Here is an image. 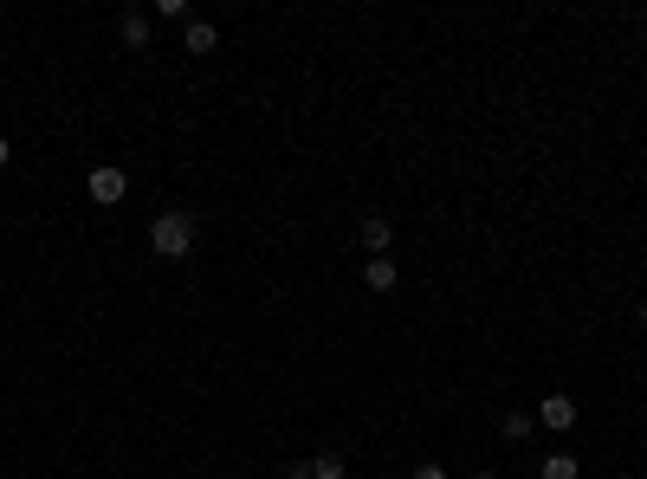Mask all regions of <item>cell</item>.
<instances>
[{
    "mask_svg": "<svg viewBox=\"0 0 647 479\" xmlns=\"http://www.w3.org/2000/svg\"><path fill=\"white\" fill-rule=\"evenodd\" d=\"M149 246H156V259H188L195 253V214L188 208H162L156 221H149Z\"/></svg>",
    "mask_w": 647,
    "mask_h": 479,
    "instance_id": "obj_1",
    "label": "cell"
},
{
    "mask_svg": "<svg viewBox=\"0 0 647 479\" xmlns=\"http://www.w3.org/2000/svg\"><path fill=\"white\" fill-rule=\"evenodd\" d=\"M85 188H91V201H98V208H117V201L130 195V175H123L117 162H98V169H91V182H85Z\"/></svg>",
    "mask_w": 647,
    "mask_h": 479,
    "instance_id": "obj_2",
    "label": "cell"
},
{
    "mask_svg": "<svg viewBox=\"0 0 647 479\" xmlns=\"http://www.w3.org/2000/svg\"><path fill=\"white\" fill-rule=\"evenodd\" d=\"M538 421H544L550 434H576V421H583V408H576L570 395L557 389V395H544V402H538Z\"/></svg>",
    "mask_w": 647,
    "mask_h": 479,
    "instance_id": "obj_3",
    "label": "cell"
},
{
    "mask_svg": "<svg viewBox=\"0 0 647 479\" xmlns=\"http://www.w3.org/2000/svg\"><path fill=\"white\" fill-rule=\"evenodd\" d=\"M389 246H395V221H389V214H363V253L382 259Z\"/></svg>",
    "mask_w": 647,
    "mask_h": 479,
    "instance_id": "obj_4",
    "label": "cell"
},
{
    "mask_svg": "<svg viewBox=\"0 0 647 479\" xmlns=\"http://www.w3.org/2000/svg\"><path fill=\"white\" fill-rule=\"evenodd\" d=\"M182 46L195 52V59H208V52L220 46V26H214V20H188V26H182Z\"/></svg>",
    "mask_w": 647,
    "mask_h": 479,
    "instance_id": "obj_5",
    "label": "cell"
},
{
    "mask_svg": "<svg viewBox=\"0 0 647 479\" xmlns=\"http://www.w3.org/2000/svg\"><path fill=\"white\" fill-rule=\"evenodd\" d=\"M363 285H369V292H395V285H402L395 259L389 253H382V259H363Z\"/></svg>",
    "mask_w": 647,
    "mask_h": 479,
    "instance_id": "obj_6",
    "label": "cell"
},
{
    "mask_svg": "<svg viewBox=\"0 0 647 479\" xmlns=\"http://www.w3.org/2000/svg\"><path fill=\"white\" fill-rule=\"evenodd\" d=\"M117 33H123V46H130V52H149L156 26H149V13H123V20H117Z\"/></svg>",
    "mask_w": 647,
    "mask_h": 479,
    "instance_id": "obj_7",
    "label": "cell"
},
{
    "mask_svg": "<svg viewBox=\"0 0 647 479\" xmlns=\"http://www.w3.org/2000/svg\"><path fill=\"white\" fill-rule=\"evenodd\" d=\"M305 473H311V479H343V473H350V460H343V454H311Z\"/></svg>",
    "mask_w": 647,
    "mask_h": 479,
    "instance_id": "obj_8",
    "label": "cell"
},
{
    "mask_svg": "<svg viewBox=\"0 0 647 479\" xmlns=\"http://www.w3.org/2000/svg\"><path fill=\"white\" fill-rule=\"evenodd\" d=\"M538 473H544V479H583V460H576V454H550Z\"/></svg>",
    "mask_w": 647,
    "mask_h": 479,
    "instance_id": "obj_9",
    "label": "cell"
},
{
    "mask_svg": "<svg viewBox=\"0 0 647 479\" xmlns=\"http://www.w3.org/2000/svg\"><path fill=\"white\" fill-rule=\"evenodd\" d=\"M531 428H538V415H518V408H512V415H499V434H505V441H525Z\"/></svg>",
    "mask_w": 647,
    "mask_h": 479,
    "instance_id": "obj_10",
    "label": "cell"
},
{
    "mask_svg": "<svg viewBox=\"0 0 647 479\" xmlns=\"http://www.w3.org/2000/svg\"><path fill=\"white\" fill-rule=\"evenodd\" d=\"M156 20H195V13H188V0H156Z\"/></svg>",
    "mask_w": 647,
    "mask_h": 479,
    "instance_id": "obj_11",
    "label": "cell"
},
{
    "mask_svg": "<svg viewBox=\"0 0 647 479\" xmlns=\"http://www.w3.org/2000/svg\"><path fill=\"white\" fill-rule=\"evenodd\" d=\"M408 479H447V467H434V460H421V467L408 473Z\"/></svg>",
    "mask_w": 647,
    "mask_h": 479,
    "instance_id": "obj_12",
    "label": "cell"
},
{
    "mask_svg": "<svg viewBox=\"0 0 647 479\" xmlns=\"http://www.w3.org/2000/svg\"><path fill=\"white\" fill-rule=\"evenodd\" d=\"M7 156H13V143H7V130H0V169H7Z\"/></svg>",
    "mask_w": 647,
    "mask_h": 479,
    "instance_id": "obj_13",
    "label": "cell"
},
{
    "mask_svg": "<svg viewBox=\"0 0 647 479\" xmlns=\"http://www.w3.org/2000/svg\"><path fill=\"white\" fill-rule=\"evenodd\" d=\"M473 479H499V473H486V467H479V473H473Z\"/></svg>",
    "mask_w": 647,
    "mask_h": 479,
    "instance_id": "obj_14",
    "label": "cell"
},
{
    "mask_svg": "<svg viewBox=\"0 0 647 479\" xmlns=\"http://www.w3.org/2000/svg\"><path fill=\"white\" fill-rule=\"evenodd\" d=\"M641 324H647V298H641Z\"/></svg>",
    "mask_w": 647,
    "mask_h": 479,
    "instance_id": "obj_15",
    "label": "cell"
}]
</instances>
